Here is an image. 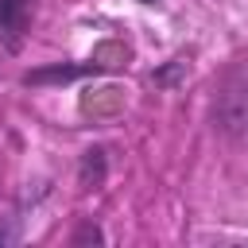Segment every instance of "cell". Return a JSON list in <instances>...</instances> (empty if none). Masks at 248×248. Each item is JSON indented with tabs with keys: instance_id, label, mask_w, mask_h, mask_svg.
I'll list each match as a JSON object with an SVG mask.
<instances>
[{
	"instance_id": "cell-1",
	"label": "cell",
	"mask_w": 248,
	"mask_h": 248,
	"mask_svg": "<svg viewBox=\"0 0 248 248\" xmlns=\"http://www.w3.org/2000/svg\"><path fill=\"white\" fill-rule=\"evenodd\" d=\"M217 120L225 132H248V70L229 81V89L217 101Z\"/></svg>"
},
{
	"instance_id": "cell-2",
	"label": "cell",
	"mask_w": 248,
	"mask_h": 248,
	"mask_svg": "<svg viewBox=\"0 0 248 248\" xmlns=\"http://www.w3.org/2000/svg\"><path fill=\"white\" fill-rule=\"evenodd\" d=\"M27 19H31V0H0V35H8V46L19 43Z\"/></svg>"
},
{
	"instance_id": "cell-3",
	"label": "cell",
	"mask_w": 248,
	"mask_h": 248,
	"mask_svg": "<svg viewBox=\"0 0 248 248\" xmlns=\"http://www.w3.org/2000/svg\"><path fill=\"white\" fill-rule=\"evenodd\" d=\"M101 182H105V151H85V159H81V186L93 190Z\"/></svg>"
},
{
	"instance_id": "cell-4",
	"label": "cell",
	"mask_w": 248,
	"mask_h": 248,
	"mask_svg": "<svg viewBox=\"0 0 248 248\" xmlns=\"http://www.w3.org/2000/svg\"><path fill=\"white\" fill-rule=\"evenodd\" d=\"M78 240H101V232H97V229H89V225H85V229H81V232H78Z\"/></svg>"
},
{
	"instance_id": "cell-5",
	"label": "cell",
	"mask_w": 248,
	"mask_h": 248,
	"mask_svg": "<svg viewBox=\"0 0 248 248\" xmlns=\"http://www.w3.org/2000/svg\"><path fill=\"white\" fill-rule=\"evenodd\" d=\"M147 4H151V0H147Z\"/></svg>"
}]
</instances>
